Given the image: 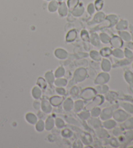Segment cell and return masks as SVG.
<instances>
[{
	"mask_svg": "<svg viewBox=\"0 0 133 148\" xmlns=\"http://www.w3.org/2000/svg\"><path fill=\"white\" fill-rule=\"evenodd\" d=\"M58 1H62V0H58Z\"/></svg>",
	"mask_w": 133,
	"mask_h": 148,
	"instance_id": "7",
	"label": "cell"
},
{
	"mask_svg": "<svg viewBox=\"0 0 133 148\" xmlns=\"http://www.w3.org/2000/svg\"><path fill=\"white\" fill-rule=\"evenodd\" d=\"M95 6L96 9L100 10L103 6V0H96Z\"/></svg>",
	"mask_w": 133,
	"mask_h": 148,
	"instance_id": "4",
	"label": "cell"
},
{
	"mask_svg": "<svg viewBox=\"0 0 133 148\" xmlns=\"http://www.w3.org/2000/svg\"><path fill=\"white\" fill-rule=\"evenodd\" d=\"M83 8H82L81 6H79L73 11V13L75 15H79L81 13H83Z\"/></svg>",
	"mask_w": 133,
	"mask_h": 148,
	"instance_id": "5",
	"label": "cell"
},
{
	"mask_svg": "<svg viewBox=\"0 0 133 148\" xmlns=\"http://www.w3.org/2000/svg\"><path fill=\"white\" fill-rule=\"evenodd\" d=\"M58 3L57 1H52L51 3L49 4V10L51 12H54L55 10H57L58 7Z\"/></svg>",
	"mask_w": 133,
	"mask_h": 148,
	"instance_id": "1",
	"label": "cell"
},
{
	"mask_svg": "<svg viewBox=\"0 0 133 148\" xmlns=\"http://www.w3.org/2000/svg\"><path fill=\"white\" fill-rule=\"evenodd\" d=\"M47 1H50V0H47Z\"/></svg>",
	"mask_w": 133,
	"mask_h": 148,
	"instance_id": "8",
	"label": "cell"
},
{
	"mask_svg": "<svg viewBox=\"0 0 133 148\" xmlns=\"http://www.w3.org/2000/svg\"><path fill=\"white\" fill-rule=\"evenodd\" d=\"M59 13L62 15H65L66 14H67V8H66V4L64 3L61 4V6L59 8Z\"/></svg>",
	"mask_w": 133,
	"mask_h": 148,
	"instance_id": "2",
	"label": "cell"
},
{
	"mask_svg": "<svg viewBox=\"0 0 133 148\" xmlns=\"http://www.w3.org/2000/svg\"><path fill=\"white\" fill-rule=\"evenodd\" d=\"M88 12H90V14L93 13L94 11V5H93L92 3L89 4V5L88 7Z\"/></svg>",
	"mask_w": 133,
	"mask_h": 148,
	"instance_id": "6",
	"label": "cell"
},
{
	"mask_svg": "<svg viewBox=\"0 0 133 148\" xmlns=\"http://www.w3.org/2000/svg\"><path fill=\"white\" fill-rule=\"evenodd\" d=\"M79 0H68V6L70 9H73L78 4Z\"/></svg>",
	"mask_w": 133,
	"mask_h": 148,
	"instance_id": "3",
	"label": "cell"
}]
</instances>
